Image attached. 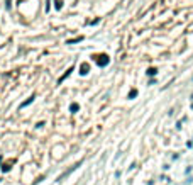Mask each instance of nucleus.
<instances>
[{"label":"nucleus","instance_id":"nucleus-1","mask_svg":"<svg viewBox=\"0 0 193 185\" xmlns=\"http://www.w3.org/2000/svg\"><path fill=\"white\" fill-rule=\"evenodd\" d=\"M147 75H156V68H149L147 70Z\"/></svg>","mask_w":193,"mask_h":185}]
</instances>
